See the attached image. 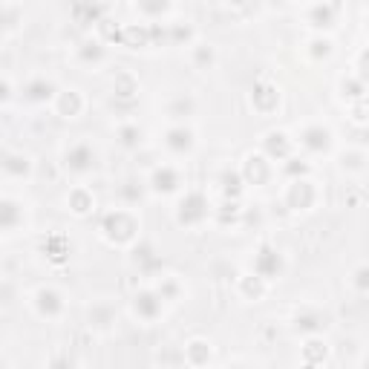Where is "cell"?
Masks as SVG:
<instances>
[{"mask_svg":"<svg viewBox=\"0 0 369 369\" xmlns=\"http://www.w3.org/2000/svg\"><path fill=\"white\" fill-rule=\"evenodd\" d=\"M211 216V205H208V199L202 196V193H185V199L179 202V208H176V223L179 226H188V228H193V226H202L205 219Z\"/></svg>","mask_w":369,"mask_h":369,"instance_id":"1","label":"cell"},{"mask_svg":"<svg viewBox=\"0 0 369 369\" xmlns=\"http://www.w3.org/2000/svg\"><path fill=\"white\" fill-rule=\"evenodd\" d=\"M283 266H285L283 263V254L277 248H271V246H263L257 251V257H254V277H260L263 283L277 280L283 274Z\"/></svg>","mask_w":369,"mask_h":369,"instance_id":"2","label":"cell"},{"mask_svg":"<svg viewBox=\"0 0 369 369\" xmlns=\"http://www.w3.org/2000/svg\"><path fill=\"white\" fill-rule=\"evenodd\" d=\"M64 165L69 173H76V176H84L96 168V151L87 144V141H79V144H72L66 156H64Z\"/></svg>","mask_w":369,"mask_h":369,"instance_id":"3","label":"cell"},{"mask_svg":"<svg viewBox=\"0 0 369 369\" xmlns=\"http://www.w3.org/2000/svg\"><path fill=\"white\" fill-rule=\"evenodd\" d=\"M136 228H138L136 219H133V213H127V211H113V213H107V219H104V234H107L113 243L130 240Z\"/></svg>","mask_w":369,"mask_h":369,"instance_id":"4","label":"cell"},{"mask_svg":"<svg viewBox=\"0 0 369 369\" xmlns=\"http://www.w3.org/2000/svg\"><path fill=\"white\" fill-rule=\"evenodd\" d=\"M332 141H335V136H332V130L323 127V124H309V127L300 133V144L306 147L309 153H329V151H332Z\"/></svg>","mask_w":369,"mask_h":369,"instance_id":"5","label":"cell"},{"mask_svg":"<svg viewBox=\"0 0 369 369\" xmlns=\"http://www.w3.org/2000/svg\"><path fill=\"white\" fill-rule=\"evenodd\" d=\"M147 185H151V191L159 193V196H171V193H176L182 188V176H179L176 168L162 165V168H156L151 173V182H147Z\"/></svg>","mask_w":369,"mask_h":369,"instance_id":"6","label":"cell"},{"mask_svg":"<svg viewBox=\"0 0 369 369\" xmlns=\"http://www.w3.org/2000/svg\"><path fill=\"white\" fill-rule=\"evenodd\" d=\"M133 312L144 320V323H153L162 318V298L156 291H138L133 298Z\"/></svg>","mask_w":369,"mask_h":369,"instance_id":"7","label":"cell"},{"mask_svg":"<svg viewBox=\"0 0 369 369\" xmlns=\"http://www.w3.org/2000/svg\"><path fill=\"white\" fill-rule=\"evenodd\" d=\"M343 6L340 4H315L309 6V24L318 29V35H323V29H332L340 18Z\"/></svg>","mask_w":369,"mask_h":369,"instance_id":"8","label":"cell"},{"mask_svg":"<svg viewBox=\"0 0 369 369\" xmlns=\"http://www.w3.org/2000/svg\"><path fill=\"white\" fill-rule=\"evenodd\" d=\"M263 151H266V159L271 162H285L291 156V138L283 133V130H271L266 133L263 138Z\"/></svg>","mask_w":369,"mask_h":369,"instance_id":"9","label":"cell"},{"mask_svg":"<svg viewBox=\"0 0 369 369\" xmlns=\"http://www.w3.org/2000/svg\"><path fill=\"white\" fill-rule=\"evenodd\" d=\"M165 147L176 156H185L193 151V130L185 127V124H173L168 133H165Z\"/></svg>","mask_w":369,"mask_h":369,"instance_id":"10","label":"cell"},{"mask_svg":"<svg viewBox=\"0 0 369 369\" xmlns=\"http://www.w3.org/2000/svg\"><path fill=\"white\" fill-rule=\"evenodd\" d=\"M35 309L41 318H61L64 315V298L55 288H38L35 291Z\"/></svg>","mask_w":369,"mask_h":369,"instance_id":"11","label":"cell"},{"mask_svg":"<svg viewBox=\"0 0 369 369\" xmlns=\"http://www.w3.org/2000/svg\"><path fill=\"white\" fill-rule=\"evenodd\" d=\"M24 223V205L18 199H0V231H15Z\"/></svg>","mask_w":369,"mask_h":369,"instance_id":"12","label":"cell"},{"mask_svg":"<svg viewBox=\"0 0 369 369\" xmlns=\"http://www.w3.org/2000/svg\"><path fill=\"white\" fill-rule=\"evenodd\" d=\"M55 84L49 81V79H32L29 84H26V90H24V98L26 101H32V104H46V101H52L55 98Z\"/></svg>","mask_w":369,"mask_h":369,"instance_id":"13","label":"cell"},{"mask_svg":"<svg viewBox=\"0 0 369 369\" xmlns=\"http://www.w3.org/2000/svg\"><path fill=\"white\" fill-rule=\"evenodd\" d=\"M315 202V191H312V182L306 179H294L288 185V205L291 208H309Z\"/></svg>","mask_w":369,"mask_h":369,"instance_id":"14","label":"cell"},{"mask_svg":"<svg viewBox=\"0 0 369 369\" xmlns=\"http://www.w3.org/2000/svg\"><path fill=\"white\" fill-rule=\"evenodd\" d=\"M0 168H4L9 176L21 179V176H29L32 162H29V156H24V153H4V156H0Z\"/></svg>","mask_w":369,"mask_h":369,"instance_id":"15","label":"cell"},{"mask_svg":"<svg viewBox=\"0 0 369 369\" xmlns=\"http://www.w3.org/2000/svg\"><path fill=\"white\" fill-rule=\"evenodd\" d=\"M58 107H61V113H64L66 118H76V116L81 113L84 101H81V96H79L76 90H66V93L58 96Z\"/></svg>","mask_w":369,"mask_h":369,"instance_id":"16","label":"cell"},{"mask_svg":"<svg viewBox=\"0 0 369 369\" xmlns=\"http://www.w3.org/2000/svg\"><path fill=\"white\" fill-rule=\"evenodd\" d=\"M185 358H188V363L202 366V363L211 360V346H208L205 340H191V343L185 346Z\"/></svg>","mask_w":369,"mask_h":369,"instance_id":"17","label":"cell"},{"mask_svg":"<svg viewBox=\"0 0 369 369\" xmlns=\"http://www.w3.org/2000/svg\"><path fill=\"white\" fill-rule=\"evenodd\" d=\"M79 55H81L87 64H101V61L107 58V49H104L101 41H84V44L79 46Z\"/></svg>","mask_w":369,"mask_h":369,"instance_id":"18","label":"cell"},{"mask_svg":"<svg viewBox=\"0 0 369 369\" xmlns=\"http://www.w3.org/2000/svg\"><path fill=\"white\" fill-rule=\"evenodd\" d=\"M277 98H280V93H277L274 87H257L254 96H251V101H254L260 110H271V107L277 104Z\"/></svg>","mask_w":369,"mask_h":369,"instance_id":"19","label":"cell"},{"mask_svg":"<svg viewBox=\"0 0 369 369\" xmlns=\"http://www.w3.org/2000/svg\"><path fill=\"white\" fill-rule=\"evenodd\" d=\"M309 52H312V58H315V61L329 58V55H332V41H329L326 35H315V38L309 41Z\"/></svg>","mask_w":369,"mask_h":369,"instance_id":"20","label":"cell"},{"mask_svg":"<svg viewBox=\"0 0 369 369\" xmlns=\"http://www.w3.org/2000/svg\"><path fill=\"white\" fill-rule=\"evenodd\" d=\"M69 205H72V211H76V213H87L93 208V196L84 188H79V191L69 193Z\"/></svg>","mask_w":369,"mask_h":369,"instance_id":"21","label":"cell"},{"mask_svg":"<svg viewBox=\"0 0 369 369\" xmlns=\"http://www.w3.org/2000/svg\"><path fill=\"white\" fill-rule=\"evenodd\" d=\"M118 141H121L124 147H138V141H141V130H138L136 124H124V127L118 130Z\"/></svg>","mask_w":369,"mask_h":369,"instance_id":"22","label":"cell"},{"mask_svg":"<svg viewBox=\"0 0 369 369\" xmlns=\"http://www.w3.org/2000/svg\"><path fill=\"white\" fill-rule=\"evenodd\" d=\"M223 191H226V196H240L243 193V179L237 176V173H226L223 176Z\"/></svg>","mask_w":369,"mask_h":369,"instance_id":"23","label":"cell"},{"mask_svg":"<svg viewBox=\"0 0 369 369\" xmlns=\"http://www.w3.org/2000/svg\"><path fill=\"white\" fill-rule=\"evenodd\" d=\"M141 15H165V12H171V6L168 4H153V6H147V4H141V6H136Z\"/></svg>","mask_w":369,"mask_h":369,"instance_id":"24","label":"cell"},{"mask_svg":"<svg viewBox=\"0 0 369 369\" xmlns=\"http://www.w3.org/2000/svg\"><path fill=\"white\" fill-rule=\"evenodd\" d=\"M298 329H303V332H320V323L315 318H298Z\"/></svg>","mask_w":369,"mask_h":369,"instance_id":"25","label":"cell"},{"mask_svg":"<svg viewBox=\"0 0 369 369\" xmlns=\"http://www.w3.org/2000/svg\"><path fill=\"white\" fill-rule=\"evenodd\" d=\"M12 98V84L6 79H0V104H6Z\"/></svg>","mask_w":369,"mask_h":369,"instance_id":"26","label":"cell"},{"mask_svg":"<svg viewBox=\"0 0 369 369\" xmlns=\"http://www.w3.org/2000/svg\"><path fill=\"white\" fill-rule=\"evenodd\" d=\"M358 288H366V268H358Z\"/></svg>","mask_w":369,"mask_h":369,"instance_id":"27","label":"cell"},{"mask_svg":"<svg viewBox=\"0 0 369 369\" xmlns=\"http://www.w3.org/2000/svg\"><path fill=\"white\" fill-rule=\"evenodd\" d=\"M226 369H248V366H243V363H234V366H226Z\"/></svg>","mask_w":369,"mask_h":369,"instance_id":"28","label":"cell"},{"mask_svg":"<svg viewBox=\"0 0 369 369\" xmlns=\"http://www.w3.org/2000/svg\"><path fill=\"white\" fill-rule=\"evenodd\" d=\"M303 369H318V366H315V363H306V366H303Z\"/></svg>","mask_w":369,"mask_h":369,"instance_id":"29","label":"cell"},{"mask_svg":"<svg viewBox=\"0 0 369 369\" xmlns=\"http://www.w3.org/2000/svg\"><path fill=\"white\" fill-rule=\"evenodd\" d=\"M0 15H4V6H0Z\"/></svg>","mask_w":369,"mask_h":369,"instance_id":"30","label":"cell"}]
</instances>
